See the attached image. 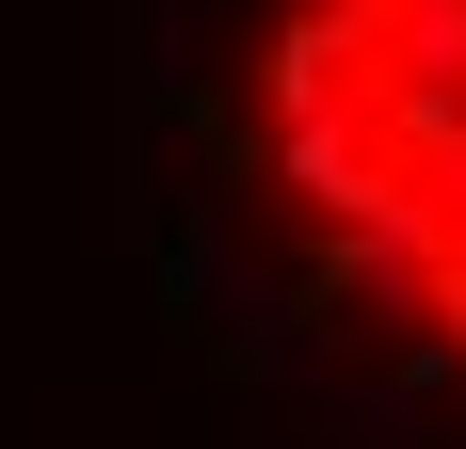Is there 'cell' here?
<instances>
[{"label": "cell", "instance_id": "obj_1", "mask_svg": "<svg viewBox=\"0 0 466 449\" xmlns=\"http://www.w3.org/2000/svg\"><path fill=\"white\" fill-rule=\"evenodd\" d=\"M226 113V209L306 337L466 417V0H241Z\"/></svg>", "mask_w": 466, "mask_h": 449}]
</instances>
